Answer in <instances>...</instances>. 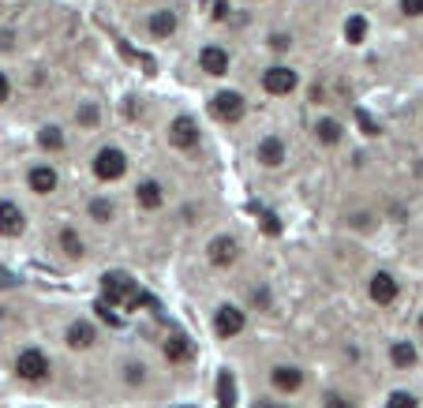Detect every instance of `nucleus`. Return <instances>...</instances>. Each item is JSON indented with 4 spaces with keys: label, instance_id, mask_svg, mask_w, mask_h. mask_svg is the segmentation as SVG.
<instances>
[{
    "label": "nucleus",
    "instance_id": "nucleus-1",
    "mask_svg": "<svg viewBox=\"0 0 423 408\" xmlns=\"http://www.w3.org/2000/svg\"><path fill=\"white\" fill-rule=\"evenodd\" d=\"M11 371H16L23 382H45L49 378V371H52V363H49V356L38 345H26V348H19V356H16V363H11Z\"/></svg>",
    "mask_w": 423,
    "mask_h": 408
},
{
    "label": "nucleus",
    "instance_id": "nucleus-2",
    "mask_svg": "<svg viewBox=\"0 0 423 408\" xmlns=\"http://www.w3.org/2000/svg\"><path fill=\"white\" fill-rule=\"evenodd\" d=\"M90 173H94V180L101 183H116V180H124L128 173V154L120 147H101L94 154V162H90Z\"/></svg>",
    "mask_w": 423,
    "mask_h": 408
},
{
    "label": "nucleus",
    "instance_id": "nucleus-3",
    "mask_svg": "<svg viewBox=\"0 0 423 408\" xmlns=\"http://www.w3.org/2000/svg\"><path fill=\"white\" fill-rule=\"evenodd\" d=\"M135 293H139V281L131 273H105L101 278V296L116 307H128L135 300Z\"/></svg>",
    "mask_w": 423,
    "mask_h": 408
},
{
    "label": "nucleus",
    "instance_id": "nucleus-4",
    "mask_svg": "<svg viewBox=\"0 0 423 408\" xmlns=\"http://www.w3.org/2000/svg\"><path fill=\"white\" fill-rule=\"evenodd\" d=\"M244 113H247V101H244V94H236V90H221V94L210 98V116L221 124L244 120Z\"/></svg>",
    "mask_w": 423,
    "mask_h": 408
},
{
    "label": "nucleus",
    "instance_id": "nucleus-5",
    "mask_svg": "<svg viewBox=\"0 0 423 408\" xmlns=\"http://www.w3.org/2000/svg\"><path fill=\"white\" fill-rule=\"evenodd\" d=\"M367 296H371V304H378V307H393L401 296V285L390 270H375L371 281H367Z\"/></svg>",
    "mask_w": 423,
    "mask_h": 408
},
{
    "label": "nucleus",
    "instance_id": "nucleus-6",
    "mask_svg": "<svg viewBox=\"0 0 423 408\" xmlns=\"http://www.w3.org/2000/svg\"><path fill=\"white\" fill-rule=\"evenodd\" d=\"M244 326H247L244 307H236V304H221V307L214 311V337L229 341V337H236V334H244Z\"/></svg>",
    "mask_w": 423,
    "mask_h": 408
},
{
    "label": "nucleus",
    "instance_id": "nucleus-7",
    "mask_svg": "<svg viewBox=\"0 0 423 408\" xmlns=\"http://www.w3.org/2000/svg\"><path fill=\"white\" fill-rule=\"evenodd\" d=\"M236 259H240V244H236V236H214V240L206 244V262L214 270L232 266Z\"/></svg>",
    "mask_w": 423,
    "mask_h": 408
},
{
    "label": "nucleus",
    "instance_id": "nucleus-8",
    "mask_svg": "<svg viewBox=\"0 0 423 408\" xmlns=\"http://www.w3.org/2000/svg\"><path fill=\"white\" fill-rule=\"evenodd\" d=\"M300 86V75L293 68H285V64H277V68H270L266 75H262V90L273 98H285V94H293V90Z\"/></svg>",
    "mask_w": 423,
    "mask_h": 408
},
{
    "label": "nucleus",
    "instance_id": "nucleus-9",
    "mask_svg": "<svg viewBox=\"0 0 423 408\" xmlns=\"http://www.w3.org/2000/svg\"><path fill=\"white\" fill-rule=\"evenodd\" d=\"M26 232V214L16 199H0V236L11 240V236H23Z\"/></svg>",
    "mask_w": 423,
    "mask_h": 408
},
{
    "label": "nucleus",
    "instance_id": "nucleus-10",
    "mask_svg": "<svg viewBox=\"0 0 423 408\" xmlns=\"http://www.w3.org/2000/svg\"><path fill=\"white\" fill-rule=\"evenodd\" d=\"M270 386L277 393H300L303 390V367L296 363H277L270 367Z\"/></svg>",
    "mask_w": 423,
    "mask_h": 408
},
{
    "label": "nucleus",
    "instance_id": "nucleus-11",
    "mask_svg": "<svg viewBox=\"0 0 423 408\" xmlns=\"http://www.w3.org/2000/svg\"><path fill=\"white\" fill-rule=\"evenodd\" d=\"M64 341H68V348L86 352V348H94V341H98V326L90 319H75L68 330H64Z\"/></svg>",
    "mask_w": 423,
    "mask_h": 408
},
{
    "label": "nucleus",
    "instance_id": "nucleus-12",
    "mask_svg": "<svg viewBox=\"0 0 423 408\" xmlns=\"http://www.w3.org/2000/svg\"><path fill=\"white\" fill-rule=\"evenodd\" d=\"M169 139H173L176 150H195L199 147V124H195L191 116H176V120L169 124Z\"/></svg>",
    "mask_w": 423,
    "mask_h": 408
},
{
    "label": "nucleus",
    "instance_id": "nucleus-13",
    "mask_svg": "<svg viewBox=\"0 0 423 408\" xmlns=\"http://www.w3.org/2000/svg\"><path fill=\"white\" fill-rule=\"evenodd\" d=\"M285 139L281 135H266L259 142V150H255V157H259V165L262 169H281L285 165Z\"/></svg>",
    "mask_w": 423,
    "mask_h": 408
},
{
    "label": "nucleus",
    "instance_id": "nucleus-14",
    "mask_svg": "<svg viewBox=\"0 0 423 408\" xmlns=\"http://www.w3.org/2000/svg\"><path fill=\"white\" fill-rule=\"evenodd\" d=\"M57 183H60V176H57L52 165H34L30 173H26V188H30L34 195H52Z\"/></svg>",
    "mask_w": 423,
    "mask_h": 408
},
{
    "label": "nucleus",
    "instance_id": "nucleus-15",
    "mask_svg": "<svg viewBox=\"0 0 423 408\" xmlns=\"http://www.w3.org/2000/svg\"><path fill=\"white\" fill-rule=\"evenodd\" d=\"M135 203H139V210L154 214V210H162V206H165V188H162L157 180H142L139 188H135Z\"/></svg>",
    "mask_w": 423,
    "mask_h": 408
},
{
    "label": "nucleus",
    "instance_id": "nucleus-16",
    "mask_svg": "<svg viewBox=\"0 0 423 408\" xmlns=\"http://www.w3.org/2000/svg\"><path fill=\"white\" fill-rule=\"evenodd\" d=\"M199 68L206 72V75H225L229 72V52H225L221 45H206L203 52H199Z\"/></svg>",
    "mask_w": 423,
    "mask_h": 408
},
{
    "label": "nucleus",
    "instance_id": "nucleus-17",
    "mask_svg": "<svg viewBox=\"0 0 423 408\" xmlns=\"http://www.w3.org/2000/svg\"><path fill=\"white\" fill-rule=\"evenodd\" d=\"M147 30H150V38H173L176 34V11L173 8L154 11V16L147 19Z\"/></svg>",
    "mask_w": 423,
    "mask_h": 408
},
{
    "label": "nucleus",
    "instance_id": "nucleus-18",
    "mask_svg": "<svg viewBox=\"0 0 423 408\" xmlns=\"http://www.w3.org/2000/svg\"><path fill=\"white\" fill-rule=\"evenodd\" d=\"M416 360H419V352H416L412 341H393V345H390V363H393V367L408 371V367H412Z\"/></svg>",
    "mask_w": 423,
    "mask_h": 408
},
{
    "label": "nucleus",
    "instance_id": "nucleus-19",
    "mask_svg": "<svg viewBox=\"0 0 423 408\" xmlns=\"http://www.w3.org/2000/svg\"><path fill=\"white\" fill-rule=\"evenodd\" d=\"M315 139H319L322 147H337V142L345 139V128H341L337 120H329V116H322V120L315 124Z\"/></svg>",
    "mask_w": 423,
    "mask_h": 408
},
{
    "label": "nucleus",
    "instance_id": "nucleus-20",
    "mask_svg": "<svg viewBox=\"0 0 423 408\" xmlns=\"http://www.w3.org/2000/svg\"><path fill=\"white\" fill-rule=\"evenodd\" d=\"M165 360L169 363H184V360H191V341L184 337V334H173L165 341Z\"/></svg>",
    "mask_w": 423,
    "mask_h": 408
},
{
    "label": "nucleus",
    "instance_id": "nucleus-21",
    "mask_svg": "<svg viewBox=\"0 0 423 408\" xmlns=\"http://www.w3.org/2000/svg\"><path fill=\"white\" fill-rule=\"evenodd\" d=\"M86 214H90V221H98V225H109L116 206H113V199H105V195H94V199L86 203Z\"/></svg>",
    "mask_w": 423,
    "mask_h": 408
},
{
    "label": "nucleus",
    "instance_id": "nucleus-22",
    "mask_svg": "<svg viewBox=\"0 0 423 408\" xmlns=\"http://www.w3.org/2000/svg\"><path fill=\"white\" fill-rule=\"evenodd\" d=\"M57 244H60V251H64V255H68V259H83V251H86L83 236H79L75 229H60V236H57Z\"/></svg>",
    "mask_w": 423,
    "mask_h": 408
},
{
    "label": "nucleus",
    "instance_id": "nucleus-23",
    "mask_svg": "<svg viewBox=\"0 0 423 408\" xmlns=\"http://www.w3.org/2000/svg\"><path fill=\"white\" fill-rule=\"evenodd\" d=\"M120 378H124V386H142L147 382V363H139V360H128L124 367H120Z\"/></svg>",
    "mask_w": 423,
    "mask_h": 408
},
{
    "label": "nucleus",
    "instance_id": "nucleus-24",
    "mask_svg": "<svg viewBox=\"0 0 423 408\" xmlns=\"http://www.w3.org/2000/svg\"><path fill=\"white\" fill-rule=\"evenodd\" d=\"M367 38V19L363 16H349V23H345V42L349 45H360Z\"/></svg>",
    "mask_w": 423,
    "mask_h": 408
},
{
    "label": "nucleus",
    "instance_id": "nucleus-25",
    "mask_svg": "<svg viewBox=\"0 0 423 408\" xmlns=\"http://www.w3.org/2000/svg\"><path fill=\"white\" fill-rule=\"evenodd\" d=\"M38 142H42L45 150H64V131L57 124H45L42 131H38Z\"/></svg>",
    "mask_w": 423,
    "mask_h": 408
},
{
    "label": "nucleus",
    "instance_id": "nucleus-26",
    "mask_svg": "<svg viewBox=\"0 0 423 408\" xmlns=\"http://www.w3.org/2000/svg\"><path fill=\"white\" fill-rule=\"evenodd\" d=\"M79 124H83V128H98V124H101V109H98L94 101H83V105H79Z\"/></svg>",
    "mask_w": 423,
    "mask_h": 408
},
{
    "label": "nucleus",
    "instance_id": "nucleus-27",
    "mask_svg": "<svg viewBox=\"0 0 423 408\" xmlns=\"http://www.w3.org/2000/svg\"><path fill=\"white\" fill-rule=\"evenodd\" d=\"M386 408H419V401H416V393H408V390H393L386 397Z\"/></svg>",
    "mask_w": 423,
    "mask_h": 408
},
{
    "label": "nucleus",
    "instance_id": "nucleus-28",
    "mask_svg": "<svg viewBox=\"0 0 423 408\" xmlns=\"http://www.w3.org/2000/svg\"><path fill=\"white\" fill-rule=\"evenodd\" d=\"M206 11H210V19H229V0H206Z\"/></svg>",
    "mask_w": 423,
    "mask_h": 408
},
{
    "label": "nucleus",
    "instance_id": "nucleus-29",
    "mask_svg": "<svg viewBox=\"0 0 423 408\" xmlns=\"http://www.w3.org/2000/svg\"><path fill=\"white\" fill-rule=\"evenodd\" d=\"M322 408H356V404L345 397V393H326V397H322Z\"/></svg>",
    "mask_w": 423,
    "mask_h": 408
},
{
    "label": "nucleus",
    "instance_id": "nucleus-30",
    "mask_svg": "<svg viewBox=\"0 0 423 408\" xmlns=\"http://www.w3.org/2000/svg\"><path fill=\"white\" fill-rule=\"evenodd\" d=\"M401 11L408 19H419L423 16V0H401Z\"/></svg>",
    "mask_w": 423,
    "mask_h": 408
},
{
    "label": "nucleus",
    "instance_id": "nucleus-31",
    "mask_svg": "<svg viewBox=\"0 0 423 408\" xmlns=\"http://www.w3.org/2000/svg\"><path fill=\"white\" fill-rule=\"evenodd\" d=\"M221 408H232V378L221 375Z\"/></svg>",
    "mask_w": 423,
    "mask_h": 408
},
{
    "label": "nucleus",
    "instance_id": "nucleus-32",
    "mask_svg": "<svg viewBox=\"0 0 423 408\" xmlns=\"http://www.w3.org/2000/svg\"><path fill=\"white\" fill-rule=\"evenodd\" d=\"M288 45H293V38H288V34H270V49H277V52H285Z\"/></svg>",
    "mask_w": 423,
    "mask_h": 408
},
{
    "label": "nucleus",
    "instance_id": "nucleus-33",
    "mask_svg": "<svg viewBox=\"0 0 423 408\" xmlns=\"http://www.w3.org/2000/svg\"><path fill=\"white\" fill-rule=\"evenodd\" d=\"M8 98H11V83H8V75L0 72V105H4Z\"/></svg>",
    "mask_w": 423,
    "mask_h": 408
},
{
    "label": "nucleus",
    "instance_id": "nucleus-34",
    "mask_svg": "<svg viewBox=\"0 0 423 408\" xmlns=\"http://www.w3.org/2000/svg\"><path fill=\"white\" fill-rule=\"evenodd\" d=\"M0 49H11V34H0Z\"/></svg>",
    "mask_w": 423,
    "mask_h": 408
},
{
    "label": "nucleus",
    "instance_id": "nucleus-35",
    "mask_svg": "<svg viewBox=\"0 0 423 408\" xmlns=\"http://www.w3.org/2000/svg\"><path fill=\"white\" fill-rule=\"evenodd\" d=\"M259 408H288V404H259Z\"/></svg>",
    "mask_w": 423,
    "mask_h": 408
},
{
    "label": "nucleus",
    "instance_id": "nucleus-36",
    "mask_svg": "<svg viewBox=\"0 0 423 408\" xmlns=\"http://www.w3.org/2000/svg\"><path fill=\"white\" fill-rule=\"evenodd\" d=\"M419 176H423V157H419Z\"/></svg>",
    "mask_w": 423,
    "mask_h": 408
},
{
    "label": "nucleus",
    "instance_id": "nucleus-37",
    "mask_svg": "<svg viewBox=\"0 0 423 408\" xmlns=\"http://www.w3.org/2000/svg\"><path fill=\"white\" fill-rule=\"evenodd\" d=\"M419 330H423V314H419Z\"/></svg>",
    "mask_w": 423,
    "mask_h": 408
}]
</instances>
